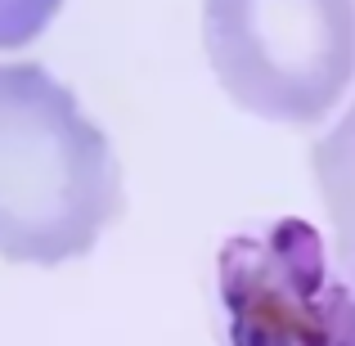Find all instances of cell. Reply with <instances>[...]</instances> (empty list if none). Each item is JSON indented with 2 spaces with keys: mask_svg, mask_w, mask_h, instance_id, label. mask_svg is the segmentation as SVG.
Returning a JSON list of instances; mask_svg holds the SVG:
<instances>
[{
  "mask_svg": "<svg viewBox=\"0 0 355 346\" xmlns=\"http://www.w3.org/2000/svg\"><path fill=\"white\" fill-rule=\"evenodd\" d=\"M230 346H355V284L311 220H270L225 239L216 261Z\"/></svg>",
  "mask_w": 355,
  "mask_h": 346,
  "instance_id": "3957f363",
  "label": "cell"
},
{
  "mask_svg": "<svg viewBox=\"0 0 355 346\" xmlns=\"http://www.w3.org/2000/svg\"><path fill=\"white\" fill-rule=\"evenodd\" d=\"M63 0H0V50H18V45L36 41L59 14Z\"/></svg>",
  "mask_w": 355,
  "mask_h": 346,
  "instance_id": "5b68a950",
  "label": "cell"
},
{
  "mask_svg": "<svg viewBox=\"0 0 355 346\" xmlns=\"http://www.w3.org/2000/svg\"><path fill=\"white\" fill-rule=\"evenodd\" d=\"M202 36L239 108L315 126L355 81V0H207Z\"/></svg>",
  "mask_w": 355,
  "mask_h": 346,
  "instance_id": "7a4b0ae2",
  "label": "cell"
},
{
  "mask_svg": "<svg viewBox=\"0 0 355 346\" xmlns=\"http://www.w3.org/2000/svg\"><path fill=\"white\" fill-rule=\"evenodd\" d=\"M311 166H315V184H320L324 207H329V220H333V239H338L342 266L355 275V104L315 144Z\"/></svg>",
  "mask_w": 355,
  "mask_h": 346,
  "instance_id": "277c9868",
  "label": "cell"
},
{
  "mask_svg": "<svg viewBox=\"0 0 355 346\" xmlns=\"http://www.w3.org/2000/svg\"><path fill=\"white\" fill-rule=\"evenodd\" d=\"M121 211L108 135L41 63H0V257L63 266Z\"/></svg>",
  "mask_w": 355,
  "mask_h": 346,
  "instance_id": "6da1fadb",
  "label": "cell"
}]
</instances>
